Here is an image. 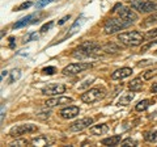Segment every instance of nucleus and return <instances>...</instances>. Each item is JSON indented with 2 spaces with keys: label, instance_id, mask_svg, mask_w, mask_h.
<instances>
[{
  "label": "nucleus",
  "instance_id": "1",
  "mask_svg": "<svg viewBox=\"0 0 157 147\" xmlns=\"http://www.w3.org/2000/svg\"><path fill=\"white\" fill-rule=\"evenodd\" d=\"M145 36H143L140 32L132 30V32H124L118 34V41H121L126 46H139L144 42Z\"/></svg>",
  "mask_w": 157,
  "mask_h": 147
},
{
  "label": "nucleus",
  "instance_id": "2",
  "mask_svg": "<svg viewBox=\"0 0 157 147\" xmlns=\"http://www.w3.org/2000/svg\"><path fill=\"white\" fill-rule=\"evenodd\" d=\"M106 97V91L102 87H96V88H90L86 92L81 95V100L85 104H93V102L101 101Z\"/></svg>",
  "mask_w": 157,
  "mask_h": 147
},
{
  "label": "nucleus",
  "instance_id": "3",
  "mask_svg": "<svg viewBox=\"0 0 157 147\" xmlns=\"http://www.w3.org/2000/svg\"><path fill=\"white\" fill-rule=\"evenodd\" d=\"M128 25H131V22L123 20V18L111 17V18H109V20H106L105 25H104V30H105V34H114L117 32L122 30V29L127 28Z\"/></svg>",
  "mask_w": 157,
  "mask_h": 147
},
{
  "label": "nucleus",
  "instance_id": "4",
  "mask_svg": "<svg viewBox=\"0 0 157 147\" xmlns=\"http://www.w3.org/2000/svg\"><path fill=\"white\" fill-rule=\"evenodd\" d=\"M92 66L93 65L89 62H75V63H71V65H68L63 68V74L68 75V76H73V75H77L78 72L89 70V68H92Z\"/></svg>",
  "mask_w": 157,
  "mask_h": 147
},
{
  "label": "nucleus",
  "instance_id": "5",
  "mask_svg": "<svg viewBox=\"0 0 157 147\" xmlns=\"http://www.w3.org/2000/svg\"><path fill=\"white\" fill-rule=\"evenodd\" d=\"M38 127L36 125H32V124H26V125H16L13 126L11 130H9V135L13 137V138H20L21 135L24 134H28V133H34L37 131Z\"/></svg>",
  "mask_w": 157,
  "mask_h": 147
},
{
  "label": "nucleus",
  "instance_id": "6",
  "mask_svg": "<svg viewBox=\"0 0 157 147\" xmlns=\"http://www.w3.org/2000/svg\"><path fill=\"white\" fill-rule=\"evenodd\" d=\"M67 89V87L64 84H59V83H51V84H47L46 87L42 88L41 93L45 96H59L62 93H64Z\"/></svg>",
  "mask_w": 157,
  "mask_h": 147
},
{
  "label": "nucleus",
  "instance_id": "7",
  "mask_svg": "<svg viewBox=\"0 0 157 147\" xmlns=\"http://www.w3.org/2000/svg\"><path fill=\"white\" fill-rule=\"evenodd\" d=\"M131 7L134 8V9H137V11L141 12V13H149V12L156 11L157 4L149 2V0H147V2H141V0H135V2H132V3H131Z\"/></svg>",
  "mask_w": 157,
  "mask_h": 147
},
{
  "label": "nucleus",
  "instance_id": "8",
  "mask_svg": "<svg viewBox=\"0 0 157 147\" xmlns=\"http://www.w3.org/2000/svg\"><path fill=\"white\" fill-rule=\"evenodd\" d=\"M73 100L71 97H67V96H60L59 95L58 97H51L45 101V105L47 108H54V106H59V105H64V104H71Z\"/></svg>",
  "mask_w": 157,
  "mask_h": 147
},
{
  "label": "nucleus",
  "instance_id": "9",
  "mask_svg": "<svg viewBox=\"0 0 157 147\" xmlns=\"http://www.w3.org/2000/svg\"><path fill=\"white\" fill-rule=\"evenodd\" d=\"M90 125H93V118L92 117H85V118H81L76 122H73L70 126V130L71 131H81V130L86 129V127H89Z\"/></svg>",
  "mask_w": 157,
  "mask_h": 147
},
{
  "label": "nucleus",
  "instance_id": "10",
  "mask_svg": "<svg viewBox=\"0 0 157 147\" xmlns=\"http://www.w3.org/2000/svg\"><path fill=\"white\" fill-rule=\"evenodd\" d=\"M118 14H119L121 18H123V20L128 21V22H135L137 20V14L132 11L130 8H126V7H121V9L118 11Z\"/></svg>",
  "mask_w": 157,
  "mask_h": 147
},
{
  "label": "nucleus",
  "instance_id": "11",
  "mask_svg": "<svg viewBox=\"0 0 157 147\" xmlns=\"http://www.w3.org/2000/svg\"><path fill=\"white\" fill-rule=\"evenodd\" d=\"M80 113V109H78L77 106H67L64 108V109H62L60 112H59V114H60L62 118H64V120H72V118H75V117Z\"/></svg>",
  "mask_w": 157,
  "mask_h": 147
},
{
  "label": "nucleus",
  "instance_id": "12",
  "mask_svg": "<svg viewBox=\"0 0 157 147\" xmlns=\"http://www.w3.org/2000/svg\"><path fill=\"white\" fill-rule=\"evenodd\" d=\"M132 74V68L130 67H122V68H118L114 72L111 74V79L114 80H121V79H124V77H128L131 76Z\"/></svg>",
  "mask_w": 157,
  "mask_h": 147
},
{
  "label": "nucleus",
  "instance_id": "13",
  "mask_svg": "<svg viewBox=\"0 0 157 147\" xmlns=\"http://www.w3.org/2000/svg\"><path fill=\"white\" fill-rule=\"evenodd\" d=\"M78 47L82 49V50H85V51H88V53H92V54H98V51L102 49L94 41H85V42H82L81 45H78Z\"/></svg>",
  "mask_w": 157,
  "mask_h": 147
},
{
  "label": "nucleus",
  "instance_id": "14",
  "mask_svg": "<svg viewBox=\"0 0 157 147\" xmlns=\"http://www.w3.org/2000/svg\"><path fill=\"white\" fill-rule=\"evenodd\" d=\"M107 130H109V126H107L106 124H100V125H93L90 126V134L92 135H102L107 133Z\"/></svg>",
  "mask_w": 157,
  "mask_h": 147
},
{
  "label": "nucleus",
  "instance_id": "15",
  "mask_svg": "<svg viewBox=\"0 0 157 147\" xmlns=\"http://www.w3.org/2000/svg\"><path fill=\"white\" fill-rule=\"evenodd\" d=\"M32 18H36V14H28V16L20 18L17 22L13 24V28H14V29H20V28H24V26L29 25V24H33Z\"/></svg>",
  "mask_w": 157,
  "mask_h": 147
},
{
  "label": "nucleus",
  "instance_id": "16",
  "mask_svg": "<svg viewBox=\"0 0 157 147\" xmlns=\"http://www.w3.org/2000/svg\"><path fill=\"white\" fill-rule=\"evenodd\" d=\"M84 22H85V20H84V17H82V16H81L80 18H77V21H76V22H75V24H73V25L71 26V29H70V33H67L64 38L73 36V34H75V33L78 30V29L81 28V25H82V24H84Z\"/></svg>",
  "mask_w": 157,
  "mask_h": 147
},
{
  "label": "nucleus",
  "instance_id": "17",
  "mask_svg": "<svg viewBox=\"0 0 157 147\" xmlns=\"http://www.w3.org/2000/svg\"><path fill=\"white\" fill-rule=\"evenodd\" d=\"M101 143L105 146H117L121 143V135H113L109 137V138H105L101 141Z\"/></svg>",
  "mask_w": 157,
  "mask_h": 147
},
{
  "label": "nucleus",
  "instance_id": "18",
  "mask_svg": "<svg viewBox=\"0 0 157 147\" xmlns=\"http://www.w3.org/2000/svg\"><path fill=\"white\" fill-rule=\"evenodd\" d=\"M128 88H130V91H132V92L140 91L141 88H143V81H141L140 77H135V79H132V80L130 81Z\"/></svg>",
  "mask_w": 157,
  "mask_h": 147
},
{
  "label": "nucleus",
  "instance_id": "19",
  "mask_svg": "<svg viewBox=\"0 0 157 147\" xmlns=\"http://www.w3.org/2000/svg\"><path fill=\"white\" fill-rule=\"evenodd\" d=\"M134 97H135L134 93H126V95H123V96H121L119 100H118V105H119V106H126V105H128V104H131V101L134 100Z\"/></svg>",
  "mask_w": 157,
  "mask_h": 147
},
{
  "label": "nucleus",
  "instance_id": "20",
  "mask_svg": "<svg viewBox=\"0 0 157 147\" xmlns=\"http://www.w3.org/2000/svg\"><path fill=\"white\" fill-rule=\"evenodd\" d=\"M102 49H104L106 53H118L122 47H121L119 45H117L115 42H107L106 45L102 46Z\"/></svg>",
  "mask_w": 157,
  "mask_h": 147
},
{
  "label": "nucleus",
  "instance_id": "21",
  "mask_svg": "<svg viewBox=\"0 0 157 147\" xmlns=\"http://www.w3.org/2000/svg\"><path fill=\"white\" fill-rule=\"evenodd\" d=\"M151 104H152V101H151V100H141V101H139V102L136 104L135 109H136L137 112H144V110L148 109Z\"/></svg>",
  "mask_w": 157,
  "mask_h": 147
},
{
  "label": "nucleus",
  "instance_id": "22",
  "mask_svg": "<svg viewBox=\"0 0 157 147\" xmlns=\"http://www.w3.org/2000/svg\"><path fill=\"white\" fill-rule=\"evenodd\" d=\"M32 145H34V146H46V145H48V139L43 135L37 137V138L32 139Z\"/></svg>",
  "mask_w": 157,
  "mask_h": 147
},
{
  "label": "nucleus",
  "instance_id": "23",
  "mask_svg": "<svg viewBox=\"0 0 157 147\" xmlns=\"http://www.w3.org/2000/svg\"><path fill=\"white\" fill-rule=\"evenodd\" d=\"M153 24H157V12H155L153 14H151L149 17L145 18V21L143 22L144 26H149V25H153Z\"/></svg>",
  "mask_w": 157,
  "mask_h": 147
},
{
  "label": "nucleus",
  "instance_id": "24",
  "mask_svg": "<svg viewBox=\"0 0 157 147\" xmlns=\"http://www.w3.org/2000/svg\"><path fill=\"white\" fill-rule=\"evenodd\" d=\"M20 77H21V70H20V68H14V70L11 72V79H9L8 84H12L14 80H18Z\"/></svg>",
  "mask_w": 157,
  "mask_h": 147
},
{
  "label": "nucleus",
  "instance_id": "25",
  "mask_svg": "<svg viewBox=\"0 0 157 147\" xmlns=\"http://www.w3.org/2000/svg\"><path fill=\"white\" fill-rule=\"evenodd\" d=\"M144 138L147 142H157V131H147Z\"/></svg>",
  "mask_w": 157,
  "mask_h": 147
},
{
  "label": "nucleus",
  "instance_id": "26",
  "mask_svg": "<svg viewBox=\"0 0 157 147\" xmlns=\"http://www.w3.org/2000/svg\"><path fill=\"white\" fill-rule=\"evenodd\" d=\"M156 75H157V70H148L143 74V77H144V80H151Z\"/></svg>",
  "mask_w": 157,
  "mask_h": 147
},
{
  "label": "nucleus",
  "instance_id": "27",
  "mask_svg": "<svg viewBox=\"0 0 157 147\" xmlns=\"http://www.w3.org/2000/svg\"><path fill=\"white\" fill-rule=\"evenodd\" d=\"M136 145H137V142L135 139H132V138H126L124 141L121 142V146L122 147H126V146H136Z\"/></svg>",
  "mask_w": 157,
  "mask_h": 147
},
{
  "label": "nucleus",
  "instance_id": "28",
  "mask_svg": "<svg viewBox=\"0 0 157 147\" xmlns=\"http://www.w3.org/2000/svg\"><path fill=\"white\" fill-rule=\"evenodd\" d=\"M33 6V3L32 2H24L22 4H20L18 7H16L13 9V11H24V9H28V8H30Z\"/></svg>",
  "mask_w": 157,
  "mask_h": 147
},
{
  "label": "nucleus",
  "instance_id": "29",
  "mask_svg": "<svg viewBox=\"0 0 157 147\" xmlns=\"http://www.w3.org/2000/svg\"><path fill=\"white\" fill-rule=\"evenodd\" d=\"M51 2H54V0H38V2L36 3V8L37 9H41V8H43L45 6H47V4H50Z\"/></svg>",
  "mask_w": 157,
  "mask_h": 147
},
{
  "label": "nucleus",
  "instance_id": "30",
  "mask_svg": "<svg viewBox=\"0 0 157 147\" xmlns=\"http://www.w3.org/2000/svg\"><path fill=\"white\" fill-rule=\"evenodd\" d=\"M42 72L45 74V75H54V74L56 72V68L52 67V66H48V67H45L42 70Z\"/></svg>",
  "mask_w": 157,
  "mask_h": 147
},
{
  "label": "nucleus",
  "instance_id": "31",
  "mask_svg": "<svg viewBox=\"0 0 157 147\" xmlns=\"http://www.w3.org/2000/svg\"><path fill=\"white\" fill-rule=\"evenodd\" d=\"M29 143V142L26 139H16L14 142H12L9 146H26Z\"/></svg>",
  "mask_w": 157,
  "mask_h": 147
},
{
  "label": "nucleus",
  "instance_id": "32",
  "mask_svg": "<svg viewBox=\"0 0 157 147\" xmlns=\"http://www.w3.org/2000/svg\"><path fill=\"white\" fill-rule=\"evenodd\" d=\"M54 25V21H50V22H47V24H45L42 28H41V33H46L47 30H50L51 29V26Z\"/></svg>",
  "mask_w": 157,
  "mask_h": 147
},
{
  "label": "nucleus",
  "instance_id": "33",
  "mask_svg": "<svg viewBox=\"0 0 157 147\" xmlns=\"http://www.w3.org/2000/svg\"><path fill=\"white\" fill-rule=\"evenodd\" d=\"M155 37H157V28L152 29V30H148L145 34V38H155Z\"/></svg>",
  "mask_w": 157,
  "mask_h": 147
},
{
  "label": "nucleus",
  "instance_id": "34",
  "mask_svg": "<svg viewBox=\"0 0 157 147\" xmlns=\"http://www.w3.org/2000/svg\"><path fill=\"white\" fill-rule=\"evenodd\" d=\"M38 40V34L37 33H30L29 36L25 38V42H29V41H37Z\"/></svg>",
  "mask_w": 157,
  "mask_h": 147
},
{
  "label": "nucleus",
  "instance_id": "35",
  "mask_svg": "<svg viewBox=\"0 0 157 147\" xmlns=\"http://www.w3.org/2000/svg\"><path fill=\"white\" fill-rule=\"evenodd\" d=\"M37 117L41 120H47L48 117H50V112H41L39 114H37Z\"/></svg>",
  "mask_w": 157,
  "mask_h": 147
},
{
  "label": "nucleus",
  "instance_id": "36",
  "mask_svg": "<svg viewBox=\"0 0 157 147\" xmlns=\"http://www.w3.org/2000/svg\"><path fill=\"white\" fill-rule=\"evenodd\" d=\"M152 63H153V61H152V59H144V61H140V63H139V67L149 66V65H152Z\"/></svg>",
  "mask_w": 157,
  "mask_h": 147
},
{
  "label": "nucleus",
  "instance_id": "37",
  "mask_svg": "<svg viewBox=\"0 0 157 147\" xmlns=\"http://www.w3.org/2000/svg\"><path fill=\"white\" fill-rule=\"evenodd\" d=\"M155 43H157V41H153V42H151V43H148V45H145V46H143L141 47V53H145L148 49L152 46V45H155Z\"/></svg>",
  "mask_w": 157,
  "mask_h": 147
},
{
  "label": "nucleus",
  "instance_id": "38",
  "mask_svg": "<svg viewBox=\"0 0 157 147\" xmlns=\"http://www.w3.org/2000/svg\"><path fill=\"white\" fill-rule=\"evenodd\" d=\"M70 18H71V16H70V14H68V16H64V17L62 18V20H59L58 25H63V24H64V22H67L68 20H70Z\"/></svg>",
  "mask_w": 157,
  "mask_h": 147
},
{
  "label": "nucleus",
  "instance_id": "39",
  "mask_svg": "<svg viewBox=\"0 0 157 147\" xmlns=\"http://www.w3.org/2000/svg\"><path fill=\"white\" fill-rule=\"evenodd\" d=\"M9 47H14V37H9Z\"/></svg>",
  "mask_w": 157,
  "mask_h": 147
},
{
  "label": "nucleus",
  "instance_id": "40",
  "mask_svg": "<svg viewBox=\"0 0 157 147\" xmlns=\"http://www.w3.org/2000/svg\"><path fill=\"white\" fill-rule=\"evenodd\" d=\"M151 92H153V93H157V83H155V84L151 87Z\"/></svg>",
  "mask_w": 157,
  "mask_h": 147
},
{
  "label": "nucleus",
  "instance_id": "41",
  "mask_svg": "<svg viewBox=\"0 0 157 147\" xmlns=\"http://www.w3.org/2000/svg\"><path fill=\"white\" fill-rule=\"evenodd\" d=\"M8 74H9V72H8L7 70H3V71H2V80H3L4 77H6V76L8 75Z\"/></svg>",
  "mask_w": 157,
  "mask_h": 147
},
{
  "label": "nucleus",
  "instance_id": "42",
  "mask_svg": "<svg viewBox=\"0 0 157 147\" xmlns=\"http://www.w3.org/2000/svg\"><path fill=\"white\" fill-rule=\"evenodd\" d=\"M4 117H6V113H4V106L2 105V124L4 122Z\"/></svg>",
  "mask_w": 157,
  "mask_h": 147
},
{
  "label": "nucleus",
  "instance_id": "43",
  "mask_svg": "<svg viewBox=\"0 0 157 147\" xmlns=\"http://www.w3.org/2000/svg\"><path fill=\"white\" fill-rule=\"evenodd\" d=\"M121 7H122V6H121V3H119V4H117V6H115L114 8H113V12H115L117 9H118V8H121Z\"/></svg>",
  "mask_w": 157,
  "mask_h": 147
},
{
  "label": "nucleus",
  "instance_id": "44",
  "mask_svg": "<svg viewBox=\"0 0 157 147\" xmlns=\"http://www.w3.org/2000/svg\"><path fill=\"white\" fill-rule=\"evenodd\" d=\"M149 2H152V3H156V4H157V0H149Z\"/></svg>",
  "mask_w": 157,
  "mask_h": 147
},
{
  "label": "nucleus",
  "instance_id": "45",
  "mask_svg": "<svg viewBox=\"0 0 157 147\" xmlns=\"http://www.w3.org/2000/svg\"><path fill=\"white\" fill-rule=\"evenodd\" d=\"M126 2H131L132 3V2H135V0H126Z\"/></svg>",
  "mask_w": 157,
  "mask_h": 147
}]
</instances>
